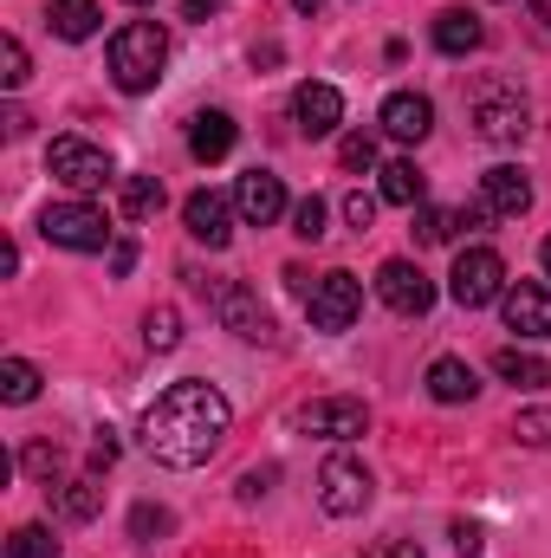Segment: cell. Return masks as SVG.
I'll list each match as a JSON object with an SVG mask.
<instances>
[{"label":"cell","instance_id":"27","mask_svg":"<svg viewBox=\"0 0 551 558\" xmlns=\"http://www.w3.org/2000/svg\"><path fill=\"white\" fill-rule=\"evenodd\" d=\"M98 507H105L98 481H59V513L65 520H98Z\"/></svg>","mask_w":551,"mask_h":558},{"label":"cell","instance_id":"43","mask_svg":"<svg viewBox=\"0 0 551 558\" xmlns=\"http://www.w3.org/2000/svg\"><path fill=\"white\" fill-rule=\"evenodd\" d=\"M292 7H298V13H318V7H325V0H292Z\"/></svg>","mask_w":551,"mask_h":558},{"label":"cell","instance_id":"21","mask_svg":"<svg viewBox=\"0 0 551 558\" xmlns=\"http://www.w3.org/2000/svg\"><path fill=\"white\" fill-rule=\"evenodd\" d=\"M474 390H480L474 364H461V357H434L428 364V397L434 403H474Z\"/></svg>","mask_w":551,"mask_h":558},{"label":"cell","instance_id":"17","mask_svg":"<svg viewBox=\"0 0 551 558\" xmlns=\"http://www.w3.org/2000/svg\"><path fill=\"white\" fill-rule=\"evenodd\" d=\"M428 131H434V105H428L421 92H390V98H383V137L421 143Z\"/></svg>","mask_w":551,"mask_h":558},{"label":"cell","instance_id":"46","mask_svg":"<svg viewBox=\"0 0 551 558\" xmlns=\"http://www.w3.org/2000/svg\"><path fill=\"white\" fill-rule=\"evenodd\" d=\"M131 7H149V0H131Z\"/></svg>","mask_w":551,"mask_h":558},{"label":"cell","instance_id":"2","mask_svg":"<svg viewBox=\"0 0 551 558\" xmlns=\"http://www.w3.org/2000/svg\"><path fill=\"white\" fill-rule=\"evenodd\" d=\"M105 59H111V85L131 92V98H143V92H156V78H162V65H169V33H162L156 20H131V26L111 33Z\"/></svg>","mask_w":551,"mask_h":558},{"label":"cell","instance_id":"34","mask_svg":"<svg viewBox=\"0 0 551 558\" xmlns=\"http://www.w3.org/2000/svg\"><path fill=\"white\" fill-rule=\"evenodd\" d=\"M20 468H26L33 481H52V474H59V448H52V441H33V448L20 454Z\"/></svg>","mask_w":551,"mask_h":558},{"label":"cell","instance_id":"6","mask_svg":"<svg viewBox=\"0 0 551 558\" xmlns=\"http://www.w3.org/2000/svg\"><path fill=\"white\" fill-rule=\"evenodd\" d=\"M500 292H506V260H500L493 247H461V260H454V274H448V299L467 305V312H480V305H493Z\"/></svg>","mask_w":551,"mask_h":558},{"label":"cell","instance_id":"19","mask_svg":"<svg viewBox=\"0 0 551 558\" xmlns=\"http://www.w3.org/2000/svg\"><path fill=\"white\" fill-rule=\"evenodd\" d=\"M480 39H487V26H480V13H467V7H448V13L434 20V46H441L448 59L480 52Z\"/></svg>","mask_w":551,"mask_h":558},{"label":"cell","instance_id":"37","mask_svg":"<svg viewBox=\"0 0 551 558\" xmlns=\"http://www.w3.org/2000/svg\"><path fill=\"white\" fill-rule=\"evenodd\" d=\"M454 553H461V558L480 553V526H474V520H454Z\"/></svg>","mask_w":551,"mask_h":558},{"label":"cell","instance_id":"22","mask_svg":"<svg viewBox=\"0 0 551 558\" xmlns=\"http://www.w3.org/2000/svg\"><path fill=\"white\" fill-rule=\"evenodd\" d=\"M377 175H383V182H377V195H383L390 208H421V202H428V175L415 169L409 156H403V162H383Z\"/></svg>","mask_w":551,"mask_h":558},{"label":"cell","instance_id":"44","mask_svg":"<svg viewBox=\"0 0 551 558\" xmlns=\"http://www.w3.org/2000/svg\"><path fill=\"white\" fill-rule=\"evenodd\" d=\"M539 20H546V26H551V0H539Z\"/></svg>","mask_w":551,"mask_h":558},{"label":"cell","instance_id":"26","mask_svg":"<svg viewBox=\"0 0 551 558\" xmlns=\"http://www.w3.org/2000/svg\"><path fill=\"white\" fill-rule=\"evenodd\" d=\"M0 397H7V403H33V397H39V364L0 357Z\"/></svg>","mask_w":551,"mask_h":558},{"label":"cell","instance_id":"15","mask_svg":"<svg viewBox=\"0 0 551 558\" xmlns=\"http://www.w3.org/2000/svg\"><path fill=\"white\" fill-rule=\"evenodd\" d=\"M480 202H487V215L519 221V215L532 208V175H526L519 162H493V169L480 175Z\"/></svg>","mask_w":551,"mask_h":558},{"label":"cell","instance_id":"3","mask_svg":"<svg viewBox=\"0 0 551 558\" xmlns=\"http://www.w3.org/2000/svg\"><path fill=\"white\" fill-rule=\"evenodd\" d=\"M467 111H474V137L480 143H519L532 131V105H526V92L513 78H480Z\"/></svg>","mask_w":551,"mask_h":558},{"label":"cell","instance_id":"28","mask_svg":"<svg viewBox=\"0 0 551 558\" xmlns=\"http://www.w3.org/2000/svg\"><path fill=\"white\" fill-rule=\"evenodd\" d=\"M162 208V182L156 175H124V215L131 221H149Z\"/></svg>","mask_w":551,"mask_h":558},{"label":"cell","instance_id":"18","mask_svg":"<svg viewBox=\"0 0 551 558\" xmlns=\"http://www.w3.org/2000/svg\"><path fill=\"white\" fill-rule=\"evenodd\" d=\"M480 221H487V202H474V208H428L421 202L415 208V241L421 247H448L461 228H480Z\"/></svg>","mask_w":551,"mask_h":558},{"label":"cell","instance_id":"24","mask_svg":"<svg viewBox=\"0 0 551 558\" xmlns=\"http://www.w3.org/2000/svg\"><path fill=\"white\" fill-rule=\"evenodd\" d=\"M46 26H52L59 39H91V33H98V0H52Z\"/></svg>","mask_w":551,"mask_h":558},{"label":"cell","instance_id":"30","mask_svg":"<svg viewBox=\"0 0 551 558\" xmlns=\"http://www.w3.org/2000/svg\"><path fill=\"white\" fill-rule=\"evenodd\" d=\"M26 78H33V59H26V46L7 33V39H0V85H7V92H20Z\"/></svg>","mask_w":551,"mask_h":558},{"label":"cell","instance_id":"31","mask_svg":"<svg viewBox=\"0 0 551 558\" xmlns=\"http://www.w3.org/2000/svg\"><path fill=\"white\" fill-rule=\"evenodd\" d=\"M325 221H331V208H325L318 195L292 202V234H298V241H325Z\"/></svg>","mask_w":551,"mask_h":558},{"label":"cell","instance_id":"42","mask_svg":"<svg viewBox=\"0 0 551 558\" xmlns=\"http://www.w3.org/2000/svg\"><path fill=\"white\" fill-rule=\"evenodd\" d=\"M188 7V20H208V13H221V0H182Z\"/></svg>","mask_w":551,"mask_h":558},{"label":"cell","instance_id":"36","mask_svg":"<svg viewBox=\"0 0 551 558\" xmlns=\"http://www.w3.org/2000/svg\"><path fill=\"white\" fill-rule=\"evenodd\" d=\"M377 202H383V195H364V189H357V195L344 202V215H351V228H370V221H377Z\"/></svg>","mask_w":551,"mask_h":558},{"label":"cell","instance_id":"13","mask_svg":"<svg viewBox=\"0 0 551 558\" xmlns=\"http://www.w3.org/2000/svg\"><path fill=\"white\" fill-rule=\"evenodd\" d=\"M500 312H506V331L519 338H551V286L539 279H513L500 292Z\"/></svg>","mask_w":551,"mask_h":558},{"label":"cell","instance_id":"39","mask_svg":"<svg viewBox=\"0 0 551 558\" xmlns=\"http://www.w3.org/2000/svg\"><path fill=\"white\" fill-rule=\"evenodd\" d=\"M273 487V468H254V474H241V500H260Z\"/></svg>","mask_w":551,"mask_h":558},{"label":"cell","instance_id":"14","mask_svg":"<svg viewBox=\"0 0 551 558\" xmlns=\"http://www.w3.org/2000/svg\"><path fill=\"white\" fill-rule=\"evenodd\" d=\"M234 208H241V221H247V228H273L279 215H292L285 182H279L273 169H247V175H241V189H234Z\"/></svg>","mask_w":551,"mask_h":558},{"label":"cell","instance_id":"12","mask_svg":"<svg viewBox=\"0 0 551 558\" xmlns=\"http://www.w3.org/2000/svg\"><path fill=\"white\" fill-rule=\"evenodd\" d=\"M234 215H241V208H234L221 189H195V195L182 202V228H188L201 247H228V241H234Z\"/></svg>","mask_w":551,"mask_h":558},{"label":"cell","instance_id":"33","mask_svg":"<svg viewBox=\"0 0 551 558\" xmlns=\"http://www.w3.org/2000/svg\"><path fill=\"white\" fill-rule=\"evenodd\" d=\"M338 162H344V169H370V162H377V137H370V131L344 137L338 143Z\"/></svg>","mask_w":551,"mask_h":558},{"label":"cell","instance_id":"20","mask_svg":"<svg viewBox=\"0 0 551 558\" xmlns=\"http://www.w3.org/2000/svg\"><path fill=\"white\" fill-rule=\"evenodd\" d=\"M234 137H241V131H234L228 111H201V118L188 124V156H195V162H221V156L234 149Z\"/></svg>","mask_w":551,"mask_h":558},{"label":"cell","instance_id":"29","mask_svg":"<svg viewBox=\"0 0 551 558\" xmlns=\"http://www.w3.org/2000/svg\"><path fill=\"white\" fill-rule=\"evenodd\" d=\"M7 558H59V539H52L46 526H13V539H7Z\"/></svg>","mask_w":551,"mask_h":558},{"label":"cell","instance_id":"45","mask_svg":"<svg viewBox=\"0 0 551 558\" xmlns=\"http://www.w3.org/2000/svg\"><path fill=\"white\" fill-rule=\"evenodd\" d=\"M546 279H551V241H546Z\"/></svg>","mask_w":551,"mask_h":558},{"label":"cell","instance_id":"9","mask_svg":"<svg viewBox=\"0 0 551 558\" xmlns=\"http://www.w3.org/2000/svg\"><path fill=\"white\" fill-rule=\"evenodd\" d=\"M52 175L65 182V189H78V195H91V189H105L118 169H111V149H98V143H85V137H59L52 143Z\"/></svg>","mask_w":551,"mask_h":558},{"label":"cell","instance_id":"7","mask_svg":"<svg viewBox=\"0 0 551 558\" xmlns=\"http://www.w3.org/2000/svg\"><path fill=\"white\" fill-rule=\"evenodd\" d=\"M370 468L364 461H351V454H331L325 468H318V507L331 513V520H357L364 507H370Z\"/></svg>","mask_w":551,"mask_h":558},{"label":"cell","instance_id":"25","mask_svg":"<svg viewBox=\"0 0 551 558\" xmlns=\"http://www.w3.org/2000/svg\"><path fill=\"white\" fill-rule=\"evenodd\" d=\"M143 344L149 351H175L182 344V312L175 305H149L143 312Z\"/></svg>","mask_w":551,"mask_h":558},{"label":"cell","instance_id":"11","mask_svg":"<svg viewBox=\"0 0 551 558\" xmlns=\"http://www.w3.org/2000/svg\"><path fill=\"white\" fill-rule=\"evenodd\" d=\"M377 299L396 312V318H421L434 305V279L421 274L415 260H383L377 267Z\"/></svg>","mask_w":551,"mask_h":558},{"label":"cell","instance_id":"4","mask_svg":"<svg viewBox=\"0 0 551 558\" xmlns=\"http://www.w3.org/2000/svg\"><path fill=\"white\" fill-rule=\"evenodd\" d=\"M39 234H46L52 247H65V254H98V247L111 241V221H105V208H91V202H52V208L39 215Z\"/></svg>","mask_w":551,"mask_h":558},{"label":"cell","instance_id":"32","mask_svg":"<svg viewBox=\"0 0 551 558\" xmlns=\"http://www.w3.org/2000/svg\"><path fill=\"white\" fill-rule=\"evenodd\" d=\"M513 441L551 454V410H519V416H513Z\"/></svg>","mask_w":551,"mask_h":558},{"label":"cell","instance_id":"23","mask_svg":"<svg viewBox=\"0 0 551 558\" xmlns=\"http://www.w3.org/2000/svg\"><path fill=\"white\" fill-rule=\"evenodd\" d=\"M493 377H500V384H513V390H546V384H551V364L539 357V351L506 344V351L493 357Z\"/></svg>","mask_w":551,"mask_h":558},{"label":"cell","instance_id":"41","mask_svg":"<svg viewBox=\"0 0 551 558\" xmlns=\"http://www.w3.org/2000/svg\"><path fill=\"white\" fill-rule=\"evenodd\" d=\"M377 558H421V546H415V539H390Z\"/></svg>","mask_w":551,"mask_h":558},{"label":"cell","instance_id":"10","mask_svg":"<svg viewBox=\"0 0 551 558\" xmlns=\"http://www.w3.org/2000/svg\"><path fill=\"white\" fill-rule=\"evenodd\" d=\"M298 435H318V441H357L364 428H370V410L357 403V397H318V403H305L298 416H292Z\"/></svg>","mask_w":551,"mask_h":558},{"label":"cell","instance_id":"8","mask_svg":"<svg viewBox=\"0 0 551 558\" xmlns=\"http://www.w3.org/2000/svg\"><path fill=\"white\" fill-rule=\"evenodd\" d=\"M357 312H364V286L357 274H318V286L305 292V318H311V331H351L357 325Z\"/></svg>","mask_w":551,"mask_h":558},{"label":"cell","instance_id":"1","mask_svg":"<svg viewBox=\"0 0 551 558\" xmlns=\"http://www.w3.org/2000/svg\"><path fill=\"white\" fill-rule=\"evenodd\" d=\"M228 428H234L228 397H221L215 384H201V377H182V384H169V390L143 410V448H149L156 468L188 474V468H201V461L221 454Z\"/></svg>","mask_w":551,"mask_h":558},{"label":"cell","instance_id":"16","mask_svg":"<svg viewBox=\"0 0 551 558\" xmlns=\"http://www.w3.org/2000/svg\"><path fill=\"white\" fill-rule=\"evenodd\" d=\"M292 118H298V131H305V137H331V131L344 124V98H338V85L305 78V85L292 92Z\"/></svg>","mask_w":551,"mask_h":558},{"label":"cell","instance_id":"35","mask_svg":"<svg viewBox=\"0 0 551 558\" xmlns=\"http://www.w3.org/2000/svg\"><path fill=\"white\" fill-rule=\"evenodd\" d=\"M169 526H175L169 507H137V513H131V533H137V539H162Z\"/></svg>","mask_w":551,"mask_h":558},{"label":"cell","instance_id":"38","mask_svg":"<svg viewBox=\"0 0 551 558\" xmlns=\"http://www.w3.org/2000/svg\"><path fill=\"white\" fill-rule=\"evenodd\" d=\"M111 461H118V441H111V428H98V441H91V468L105 474Z\"/></svg>","mask_w":551,"mask_h":558},{"label":"cell","instance_id":"5","mask_svg":"<svg viewBox=\"0 0 551 558\" xmlns=\"http://www.w3.org/2000/svg\"><path fill=\"white\" fill-rule=\"evenodd\" d=\"M208 305H215V318L234 331V338H247V344H273V312L260 305V292L254 286H241V279H215L208 286Z\"/></svg>","mask_w":551,"mask_h":558},{"label":"cell","instance_id":"40","mask_svg":"<svg viewBox=\"0 0 551 558\" xmlns=\"http://www.w3.org/2000/svg\"><path fill=\"white\" fill-rule=\"evenodd\" d=\"M131 267H137V241H118L111 247V274H131Z\"/></svg>","mask_w":551,"mask_h":558}]
</instances>
